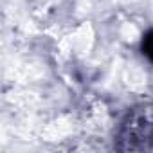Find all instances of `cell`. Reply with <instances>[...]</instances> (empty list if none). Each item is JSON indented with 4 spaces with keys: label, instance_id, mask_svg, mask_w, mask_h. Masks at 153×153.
Masks as SVG:
<instances>
[{
    "label": "cell",
    "instance_id": "1",
    "mask_svg": "<svg viewBox=\"0 0 153 153\" xmlns=\"http://www.w3.org/2000/svg\"><path fill=\"white\" fill-rule=\"evenodd\" d=\"M115 139L121 151H153V105L131 108L121 121Z\"/></svg>",
    "mask_w": 153,
    "mask_h": 153
},
{
    "label": "cell",
    "instance_id": "2",
    "mask_svg": "<svg viewBox=\"0 0 153 153\" xmlns=\"http://www.w3.org/2000/svg\"><path fill=\"white\" fill-rule=\"evenodd\" d=\"M140 51H142V54H144L151 63H153V29H149V31L142 36Z\"/></svg>",
    "mask_w": 153,
    "mask_h": 153
}]
</instances>
